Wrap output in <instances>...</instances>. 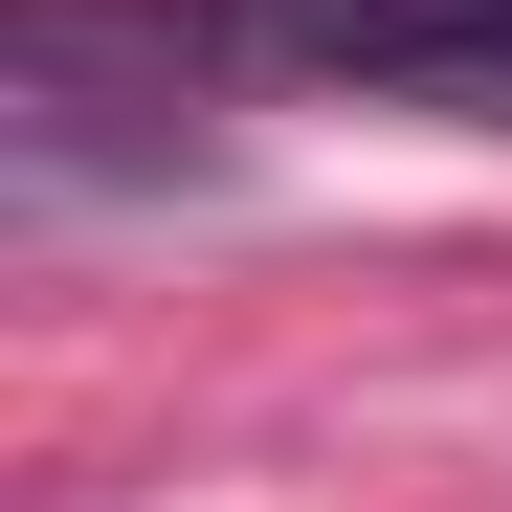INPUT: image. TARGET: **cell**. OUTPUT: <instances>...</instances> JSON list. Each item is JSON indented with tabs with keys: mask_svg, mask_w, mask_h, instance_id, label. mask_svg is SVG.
<instances>
[{
	"mask_svg": "<svg viewBox=\"0 0 512 512\" xmlns=\"http://www.w3.org/2000/svg\"><path fill=\"white\" fill-rule=\"evenodd\" d=\"M223 45L334 67V90H401V112H490V134H512V0H223Z\"/></svg>",
	"mask_w": 512,
	"mask_h": 512,
	"instance_id": "obj_1",
	"label": "cell"
}]
</instances>
